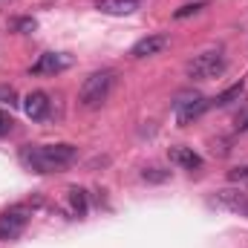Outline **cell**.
I'll return each instance as SVG.
<instances>
[{
    "label": "cell",
    "mask_w": 248,
    "mask_h": 248,
    "mask_svg": "<svg viewBox=\"0 0 248 248\" xmlns=\"http://www.w3.org/2000/svg\"><path fill=\"white\" fill-rule=\"evenodd\" d=\"M78 159V147L75 144H23L20 147V162L35 170V173H58L63 168H69Z\"/></svg>",
    "instance_id": "obj_1"
},
{
    "label": "cell",
    "mask_w": 248,
    "mask_h": 248,
    "mask_svg": "<svg viewBox=\"0 0 248 248\" xmlns=\"http://www.w3.org/2000/svg\"><path fill=\"white\" fill-rule=\"evenodd\" d=\"M113 84H116V69H95V72H90V75L84 78L81 90H78L81 107H87V110L101 107V104L110 98Z\"/></svg>",
    "instance_id": "obj_2"
},
{
    "label": "cell",
    "mask_w": 248,
    "mask_h": 248,
    "mask_svg": "<svg viewBox=\"0 0 248 248\" xmlns=\"http://www.w3.org/2000/svg\"><path fill=\"white\" fill-rule=\"evenodd\" d=\"M225 69H228V58H225L219 49H211V52L193 55V58L187 61V66H185L187 78H193V81H211V78H219Z\"/></svg>",
    "instance_id": "obj_3"
},
{
    "label": "cell",
    "mask_w": 248,
    "mask_h": 248,
    "mask_svg": "<svg viewBox=\"0 0 248 248\" xmlns=\"http://www.w3.org/2000/svg\"><path fill=\"white\" fill-rule=\"evenodd\" d=\"M29 222V208L26 205H12L9 211L0 214V243L6 240H15Z\"/></svg>",
    "instance_id": "obj_4"
},
{
    "label": "cell",
    "mask_w": 248,
    "mask_h": 248,
    "mask_svg": "<svg viewBox=\"0 0 248 248\" xmlns=\"http://www.w3.org/2000/svg\"><path fill=\"white\" fill-rule=\"evenodd\" d=\"M173 107H176V124H179V127H187L193 119H199V116L211 107V98H202V95H182Z\"/></svg>",
    "instance_id": "obj_5"
},
{
    "label": "cell",
    "mask_w": 248,
    "mask_h": 248,
    "mask_svg": "<svg viewBox=\"0 0 248 248\" xmlns=\"http://www.w3.org/2000/svg\"><path fill=\"white\" fill-rule=\"evenodd\" d=\"M72 63V58L69 55H61V52H44L38 61L32 63V75H55V72H61V69H66Z\"/></svg>",
    "instance_id": "obj_6"
},
{
    "label": "cell",
    "mask_w": 248,
    "mask_h": 248,
    "mask_svg": "<svg viewBox=\"0 0 248 248\" xmlns=\"http://www.w3.org/2000/svg\"><path fill=\"white\" fill-rule=\"evenodd\" d=\"M168 46H170V38H168V35H147V38H141V41L133 44L130 55H133V58H150V55L165 52Z\"/></svg>",
    "instance_id": "obj_7"
},
{
    "label": "cell",
    "mask_w": 248,
    "mask_h": 248,
    "mask_svg": "<svg viewBox=\"0 0 248 248\" xmlns=\"http://www.w3.org/2000/svg\"><path fill=\"white\" fill-rule=\"evenodd\" d=\"M23 113L32 119V122H44L46 116H49V95L46 93H29L26 98H23Z\"/></svg>",
    "instance_id": "obj_8"
},
{
    "label": "cell",
    "mask_w": 248,
    "mask_h": 248,
    "mask_svg": "<svg viewBox=\"0 0 248 248\" xmlns=\"http://www.w3.org/2000/svg\"><path fill=\"white\" fill-rule=\"evenodd\" d=\"M217 202H219L222 208H231V211L248 217V193H243V190H234V187L217 190Z\"/></svg>",
    "instance_id": "obj_9"
},
{
    "label": "cell",
    "mask_w": 248,
    "mask_h": 248,
    "mask_svg": "<svg viewBox=\"0 0 248 248\" xmlns=\"http://www.w3.org/2000/svg\"><path fill=\"white\" fill-rule=\"evenodd\" d=\"M170 162L176 165V168H185V170H196V168H202V156L199 153H193L190 147H170Z\"/></svg>",
    "instance_id": "obj_10"
},
{
    "label": "cell",
    "mask_w": 248,
    "mask_h": 248,
    "mask_svg": "<svg viewBox=\"0 0 248 248\" xmlns=\"http://www.w3.org/2000/svg\"><path fill=\"white\" fill-rule=\"evenodd\" d=\"M141 6V0H98L95 9H101L104 15H133Z\"/></svg>",
    "instance_id": "obj_11"
},
{
    "label": "cell",
    "mask_w": 248,
    "mask_h": 248,
    "mask_svg": "<svg viewBox=\"0 0 248 248\" xmlns=\"http://www.w3.org/2000/svg\"><path fill=\"white\" fill-rule=\"evenodd\" d=\"M69 208H72L75 217H87V211H90V205H87V190L69 187Z\"/></svg>",
    "instance_id": "obj_12"
},
{
    "label": "cell",
    "mask_w": 248,
    "mask_h": 248,
    "mask_svg": "<svg viewBox=\"0 0 248 248\" xmlns=\"http://www.w3.org/2000/svg\"><path fill=\"white\" fill-rule=\"evenodd\" d=\"M243 90H246L243 84H234V87H231V90H225L222 95L211 98V104H214V107H228V104H231L234 98H240V95H243Z\"/></svg>",
    "instance_id": "obj_13"
},
{
    "label": "cell",
    "mask_w": 248,
    "mask_h": 248,
    "mask_svg": "<svg viewBox=\"0 0 248 248\" xmlns=\"http://www.w3.org/2000/svg\"><path fill=\"white\" fill-rule=\"evenodd\" d=\"M141 179L150 182V185H162V182L170 179V170H162V168H144V170H141Z\"/></svg>",
    "instance_id": "obj_14"
},
{
    "label": "cell",
    "mask_w": 248,
    "mask_h": 248,
    "mask_svg": "<svg viewBox=\"0 0 248 248\" xmlns=\"http://www.w3.org/2000/svg\"><path fill=\"white\" fill-rule=\"evenodd\" d=\"M0 101H3V104H9V107H15V104H17V93H15V87L0 84Z\"/></svg>",
    "instance_id": "obj_15"
},
{
    "label": "cell",
    "mask_w": 248,
    "mask_h": 248,
    "mask_svg": "<svg viewBox=\"0 0 248 248\" xmlns=\"http://www.w3.org/2000/svg\"><path fill=\"white\" fill-rule=\"evenodd\" d=\"M35 20L32 17H17V20H12V29H17V32H35Z\"/></svg>",
    "instance_id": "obj_16"
},
{
    "label": "cell",
    "mask_w": 248,
    "mask_h": 248,
    "mask_svg": "<svg viewBox=\"0 0 248 248\" xmlns=\"http://www.w3.org/2000/svg\"><path fill=\"white\" fill-rule=\"evenodd\" d=\"M205 9V3H187V6H182L179 12H176V17L182 20V17H187V15H196V12H202Z\"/></svg>",
    "instance_id": "obj_17"
},
{
    "label": "cell",
    "mask_w": 248,
    "mask_h": 248,
    "mask_svg": "<svg viewBox=\"0 0 248 248\" xmlns=\"http://www.w3.org/2000/svg\"><path fill=\"white\" fill-rule=\"evenodd\" d=\"M12 127H15V122H12V116L0 110V136H9V133H12Z\"/></svg>",
    "instance_id": "obj_18"
},
{
    "label": "cell",
    "mask_w": 248,
    "mask_h": 248,
    "mask_svg": "<svg viewBox=\"0 0 248 248\" xmlns=\"http://www.w3.org/2000/svg\"><path fill=\"white\" fill-rule=\"evenodd\" d=\"M228 179H231V182H246V179H248V165H243V168H234V170L228 173Z\"/></svg>",
    "instance_id": "obj_19"
}]
</instances>
